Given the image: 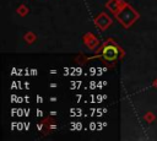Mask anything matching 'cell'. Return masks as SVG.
Returning a JSON list of instances; mask_svg holds the SVG:
<instances>
[]
</instances>
